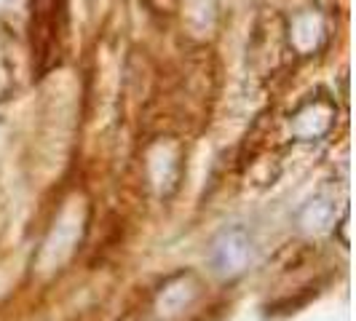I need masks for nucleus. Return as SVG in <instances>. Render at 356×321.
I'll list each match as a JSON object with an SVG mask.
<instances>
[{
	"instance_id": "nucleus-1",
	"label": "nucleus",
	"mask_w": 356,
	"mask_h": 321,
	"mask_svg": "<svg viewBox=\"0 0 356 321\" xmlns=\"http://www.w3.org/2000/svg\"><path fill=\"white\" fill-rule=\"evenodd\" d=\"M250 260V238L244 231H228L220 236V241L214 244L212 263L220 273H236L247 265Z\"/></svg>"
}]
</instances>
